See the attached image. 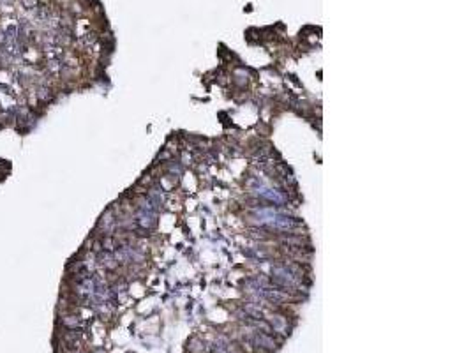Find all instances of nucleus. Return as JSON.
<instances>
[{
    "instance_id": "nucleus-2",
    "label": "nucleus",
    "mask_w": 471,
    "mask_h": 353,
    "mask_svg": "<svg viewBox=\"0 0 471 353\" xmlns=\"http://www.w3.org/2000/svg\"><path fill=\"white\" fill-rule=\"evenodd\" d=\"M256 344H260V346H265V348H273L275 344H273V341L270 339L269 335L265 334H258L256 335Z\"/></svg>"
},
{
    "instance_id": "nucleus-1",
    "label": "nucleus",
    "mask_w": 471,
    "mask_h": 353,
    "mask_svg": "<svg viewBox=\"0 0 471 353\" xmlns=\"http://www.w3.org/2000/svg\"><path fill=\"white\" fill-rule=\"evenodd\" d=\"M272 276H273V279H275V282L284 288L295 286L297 284V276H293V272L288 270V267H273Z\"/></svg>"
}]
</instances>
